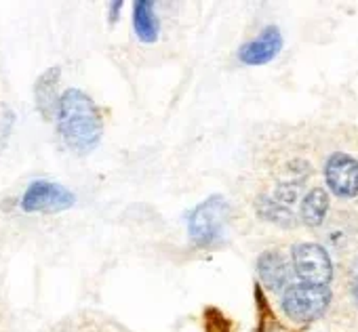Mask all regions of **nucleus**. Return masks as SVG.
<instances>
[{
    "label": "nucleus",
    "mask_w": 358,
    "mask_h": 332,
    "mask_svg": "<svg viewBox=\"0 0 358 332\" xmlns=\"http://www.w3.org/2000/svg\"><path fill=\"white\" fill-rule=\"evenodd\" d=\"M57 130L72 151L80 156L91 153L103 137V118L99 107L80 89H68L59 99Z\"/></svg>",
    "instance_id": "nucleus-1"
},
{
    "label": "nucleus",
    "mask_w": 358,
    "mask_h": 332,
    "mask_svg": "<svg viewBox=\"0 0 358 332\" xmlns=\"http://www.w3.org/2000/svg\"><path fill=\"white\" fill-rule=\"evenodd\" d=\"M230 219V204L224 196L215 194L201 202L188 217V234L194 244L199 246H213L217 244L228 227Z\"/></svg>",
    "instance_id": "nucleus-2"
},
{
    "label": "nucleus",
    "mask_w": 358,
    "mask_h": 332,
    "mask_svg": "<svg viewBox=\"0 0 358 332\" xmlns=\"http://www.w3.org/2000/svg\"><path fill=\"white\" fill-rule=\"evenodd\" d=\"M331 303L329 286H316L297 282L282 292V311L297 324H310L318 319Z\"/></svg>",
    "instance_id": "nucleus-3"
},
{
    "label": "nucleus",
    "mask_w": 358,
    "mask_h": 332,
    "mask_svg": "<svg viewBox=\"0 0 358 332\" xmlns=\"http://www.w3.org/2000/svg\"><path fill=\"white\" fill-rule=\"evenodd\" d=\"M76 204L74 192L68 188L53 183V181H32L22 196V211L24 213H62Z\"/></svg>",
    "instance_id": "nucleus-4"
},
{
    "label": "nucleus",
    "mask_w": 358,
    "mask_h": 332,
    "mask_svg": "<svg viewBox=\"0 0 358 332\" xmlns=\"http://www.w3.org/2000/svg\"><path fill=\"white\" fill-rule=\"evenodd\" d=\"M293 269L306 284L327 286L333 278V265L327 250L314 242H301L293 246Z\"/></svg>",
    "instance_id": "nucleus-5"
},
{
    "label": "nucleus",
    "mask_w": 358,
    "mask_h": 332,
    "mask_svg": "<svg viewBox=\"0 0 358 332\" xmlns=\"http://www.w3.org/2000/svg\"><path fill=\"white\" fill-rule=\"evenodd\" d=\"M324 179L329 190L339 198L358 196V160L350 153H333L324 164Z\"/></svg>",
    "instance_id": "nucleus-6"
},
{
    "label": "nucleus",
    "mask_w": 358,
    "mask_h": 332,
    "mask_svg": "<svg viewBox=\"0 0 358 332\" xmlns=\"http://www.w3.org/2000/svg\"><path fill=\"white\" fill-rule=\"evenodd\" d=\"M282 49V34L278 26H268L255 40L245 43L238 49V59L245 66H264L270 63Z\"/></svg>",
    "instance_id": "nucleus-7"
},
{
    "label": "nucleus",
    "mask_w": 358,
    "mask_h": 332,
    "mask_svg": "<svg viewBox=\"0 0 358 332\" xmlns=\"http://www.w3.org/2000/svg\"><path fill=\"white\" fill-rule=\"evenodd\" d=\"M257 271H259V280L264 282V286L272 292H280V290H287L291 286L289 284V280H291L289 263L276 250H266L259 255Z\"/></svg>",
    "instance_id": "nucleus-8"
},
{
    "label": "nucleus",
    "mask_w": 358,
    "mask_h": 332,
    "mask_svg": "<svg viewBox=\"0 0 358 332\" xmlns=\"http://www.w3.org/2000/svg\"><path fill=\"white\" fill-rule=\"evenodd\" d=\"M59 68H51L47 70L34 84V97H36V105L41 110V114L45 118H53L57 116V107H59V99L62 95L57 93L59 86Z\"/></svg>",
    "instance_id": "nucleus-9"
},
{
    "label": "nucleus",
    "mask_w": 358,
    "mask_h": 332,
    "mask_svg": "<svg viewBox=\"0 0 358 332\" xmlns=\"http://www.w3.org/2000/svg\"><path fill=\"white\" fill-rule=\"evenodd\" d=\"M133 28L141 43H156L160 34L158 17L154 13V3L150 0H137L133 7Z\"/></svg>",
    "instance_id": "nucleus-10"
},
{
    "label": "nucleus",
    "mask_w": 358,
    "mask_h": 332,
    "mask_svg": "<svg viewBox=\"0 0 358 332\" xmlns=\"http://www.w3.org/2000/svg\"><path fill=\"white\" fill-rule=\"evenodd\" d=\"M329 194L322 188H314L301 200V221L310 227H318L329 213Z\"/></svg>",
    "instance_id": "nucleus-11"
},
{
    "label": "nucleus",
    "mask_w": 358,
    "mask_h": 332,
    "mask_svg": "<svg viewBox=\"0 0 358 332\" xmlns=\"http://www.w3.org/2000/svg\"><path fill=\"white\" fill-rule=\"evenodd\" d=\"M259 215L266 221H272V223L282 225V227H293L297 223V217L293 215V211L285 202H276V200H270V198L262 200Z\"/></svg>",
    "instance_id": "nucleus-12"
},
{
    "label": "nucleus",
    "mask_w": 358,
    "mask_h": 332,
    "mask_svg": "<svg viewBox=\"0 0 358 332\" xmlns=\"http://www.w3.org/2000/svg\"><path fill=\"white\" fill-rule=\"evenodd\" d=\"M205 330L207 332H213V330H217V332H232L230 322H226V315L222 311H217L215 307L207 309V313H205Z\"/></svg>",
    "instance_id": "nucleus-13"
},
{
    "label": "nucleus",
    "mask_w": 358,
    "mask_h": 332,
    "mask_svg": "<svg viewBox=\"0 0 358 332\" xmlns=\"http://www.w3.org/2000/svg\"><path fill=\"white\" fill-rule=\"evenodd\" d=\"M352 292H354V299L358 303V261L354 263V269H352Z\"/></svg>",
    "instance_id": "nucleus-14"
},
{
    "label": "nucleus",
    "mask_w": 358,
    "mask_h": 332,
    "mask_svg": "<svg viewBox=\"0 0 358 332\" xmlns=\"http://www.w3.org/2000/svg\"><path fill=\"white\" fill-rule=\"evenodd\" d=\"M120 7H122V3H112V15H110L112 20H116V13L120 11Z\"/></svg>",
    "instance_id": "nucleus-15"
}]
</instances>
